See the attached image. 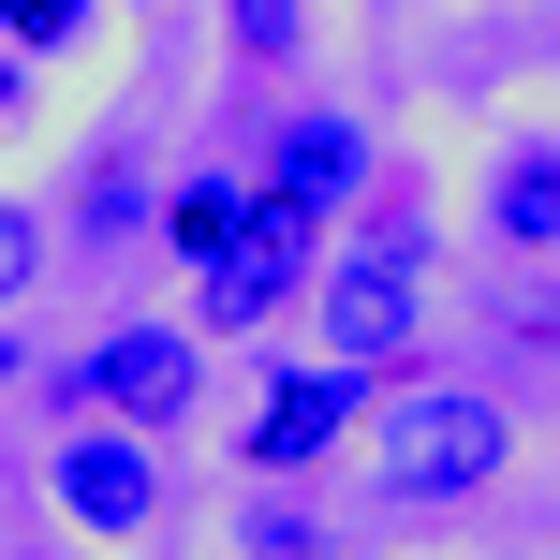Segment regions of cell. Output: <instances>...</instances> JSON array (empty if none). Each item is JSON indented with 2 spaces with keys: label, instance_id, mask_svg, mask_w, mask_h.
Returning a JSON list of instances; mask_svg holds the SVG:
<instances>
[{
  "label": "cell",
  "instance_id": "obj_10",
  "mask_svg": "<svg viewBox=\"0 0 560 560\" xmlns=\"http://www.w3.org/2000/svg\"><path fill=\"white\" fill-rule=\"evenodd\" d=\"M74 222H89V252H118V236H148V222H163V192H148L133 133H104V148L74 163Z\"/></svg>",
  "mask_w": 560,
  "mask_h": 560
},
{
  "label": "cell",
  "instance_id": "obj_15",
  "mask_svg": "<svg viewBox=\"0 0 560 560\" xmlns=\"http://www.w3.org/2000/svg\"><path fill=\"white\" fill-rule=\"evenodd\" d=\"M15 369H30V354H15V339H0V384H15Z\"/></svg>",
  "mask_w": 560,
  "mask_h": 560
},
{
  "label": "cell",
  "instance_id": "obj_6",
  "mask_svg": "<svg viewBox=\"0 0 560 560\" xmlns=\"http://www.w3.org/2000/svg\"><path fill=\"white\" fill-rule=\"evenodd\" d=\"M252 177H266L280 207H310V222L339 236L369 192H384V148H369V118H339V104H295V118L266 133V163H252Z\"/></svg>",
  "mask_w": 560,
  "mask_h": 560
},
{
  "label": "cell",
  "instance_id": "obj_2",
  "mask_svg": "<svg viewBox=\"0 0 560 560\" xmlns=\"http://www.w3.org/2000/svg\"><path fill=\"white\" fill-rule=\"evenodd\" d=\"M502 457H516V413L487 384H398L384 398V487L398 502H487L502 487Z\"/></svg>",
  "mask_w": 560,
  "mask_h": 560
},
{
  "label": "cell",
  "instance_id": "obj_1",
  "mask_svg": "<svg viewBox=\"0 0 560 560\" xmlns=\"http://www.w3.org/2000/svg\"><path fill=\"white\" fill-rule=\"evenodd\" d=\"M310 354L354 369V384H398V369L428 354V236H413L398 192L369 207L354 252H325V280H310Z\"/></svg>",
  "mask_w": 560,
  "mask_h": 560
},
{
  "label": "cell",
  "instance_id": "obj_13",
  "mask_svg": "<svg viewBox=\"0 0 560 560\" xmlns=\"http://www.w3.org/2000/svg\"><path fill=\"white\" fill-rule=\"evenodd\" d=\"M30 280H45V222H30V207H15V192H0V310H15V295H30Z\"/></svg>",
  "mask_w": 560,
  "mask_h": 560
},
{
  "label": "cell",
  "instance_id": "obj_7",
  "mask_svg": "<svg viewBox=\"0 0 560 560\" xmlns=\"http://www.w3.org/2000/svg\"><path fill=\"white\" fill-rule=\"evenodd\" d=\"M354 369H325V354H295L280 369V384L252 398V428H236V457H252V472H325L339 443H354Z\"/></svg>",
  "mask_w": 560,
  "mask_h": 560
},
{
  "label": "cell",
  "instance_id": "obj_8",
  "mask_svg": "<svg viewBox=\"0 0 560 560\" xmlns=\"http://www.w3.org/2000/svg\"><path fill=\"white\" fill-rule=\"evenodd\" d=\"M487 236H502L516 266L560 252V133H532V148H502V163H487Z\"/></svg>",
  "mask_w": 560,
  "mask_h": 560
},
{
  "label": "cell",
  "instance_id": "obj_14",
  "mask_svg": "<svg viewBox=\"0 0 560 560\" xmlns=\"http://www.w3.org/2000/svg\"><path fill=\"white\" fill-rule=\"evenodd\" d=\"M15 118H30V59L0 45V133H15Z\"/></svg>",
  "mask_w": 560,
  "mask_h": 560
},
{
  "label": "cell",
  "instance_id": "obj_12",
  "mask_svg": "<svg viewBox=\"0 0 560 560\" xmlns=\"http://www.w3.org/2000/svg\"><path fill=\"white\" fill-rule=\"evenodd\" d=\"M74 30H89V0H0V45L15 59H59Z\"/></svg>",
  "mask_w": 560,
  "mask_h": 560
},
{
  "label": "cell",
  "instance_id": "obj_3",
  "mask_svg": "<svg viewBox=\"0 0 560 560\" xmlns=\"http://www.w3.org/2000/svg\"><path fill=\"white\" fill-rule=\"evenodd\" d=\"M45 398H59V413H104V428H148V443H163V428L207 398V339H192V325H104L89 354L45 369Z\"/></svg>",
  "mask_w": 560,
  "mask_h": 560
},
{
  "label": "cell",
  "instance_id": "obj_5",
  "mask_svg": "<svg viewBox=\"0 0 560 560\" xmlns=\"http://www.w3.org/2000/svg\"><path fill=\"white\" fill-rule=\"evenodd\" d=\"M45 502L74 516L89 546H133V532H163V457H148V428L74 413V443L45 457Z\"/></svg>",
  "mask_w": 560,
  "mask_h": 560
},
{
  "label": "cell",
  "instance_id": "obj_9",
  "mask_svg": "<svg viewBox=\"0 0 560 560\" xmlns=\"http://www.w3.org/2000/svg\"><path fill=\"white\" fill-rule=\"evenodd\" d=\"M148 236H163V252L207 280V266L236 252V236H252V177H236V163H192V177L163 192V222H148Z\"/></svg>",
  "mask_w": 560,
  "mask_h": 560
},
{
  "label": "cell",
  "instance_id": "obj_4",
  "mask_svg": "<svg viewBox=\"0 0 560 560\" xmlns=\"http://www.w3.org/2000/svg\"><path fill=\"white\" fill-rule=\"evenodd\" d=\"M310 280H325V222H310V207H280L266 177H252V236H236L222 266L192 280V339H252L266 310H295Z\"/></svg>",
  "mask_w": 560,
  "mask_h": 560
},
{
  "label": "cell",
  "instance_id": "obj_11",
  "mask_svg": "<svg viewBox=\"0 0 560 560\" xmlns=\"http://www.w3.org/2000/svg\"><path fill=\"white\" fill-rule=\"evenodd\" d=\"M222 45L252 59V74H280V59L310 45V0H222Z\"/></svg>",
  "mask_w": 560,
  "mask_h": 560
}]
</instances>
